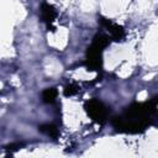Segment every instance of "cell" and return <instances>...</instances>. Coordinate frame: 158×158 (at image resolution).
Instances as JSON below:
<instances>
[{
	"label": "cell",
	"instance_id": "1",
	"mask_svg": "<svg viewBox=\"0 0 158 158\" xmlns=\"http://www.w3.org/2000/svg\"><path fill=\"white\" fill-rule=\"evenodd\" d=\"M157 109V98L148 102H135L126 109L122 116L114 117L112 125L120 132L137 133L144 131L151 123L152 115Z\"/></svg>",
	"mask_w": 158,
	"mask_h": 158
},
{
	"label": "cell",
	"instance_id": "2",
	"mask_svg": "<svg viewBox=\"0 0 158 158\" xmlns=\"http://www.w3.org/2000/svg\"><path fill=\"white\" fill-rule=\"evenodd\" d=\"M109 44V38L101 33L96 35L91 46L86 51V65L89 70H98L101 67V54L104 48Z\"/></svg>",
	"mask_w": 158,
	"mask_h": 158
},
{
	"label": "cell",
	"instance_id": "3",
	"mask_svg": "<svg viewBox=\"0 0 158 158\" xmlns=\"http://www.w3.org/2000/svg\"><path fill=\"white\" fill-rule=\"evenodd\" d=\"M85 111L91 117L93 121L98 123H104L107 118V107L98 99H91L85 102Z\"/></svg>",
	"mask_w": 158,
	"mask_h": 158
},
{
	"label": "cell",
	"instance_id": "4",
	"mask_svg": "<svg viewBox=\"0 0 158 158\" xmlns=\"http://www.w3.org/2000/svg\"><path fill=\"white\" fill-rule=\"evenodd\" d=\"M99 22H100L101 26H104L110 32V35H111L114 41H121L122 40L125 32H123V28L121 26H118L117 23H114L112 21H110V20H107L105 17H100Z\"/></svg>",
	"mask_w": 158,
	"mask_h": 158
},
{
	"label": "cell",
	"instance_id": "5",
	"mask_svg": "<svg viewBox=\"0 0 158 158\" xmlns=\"http://www.w3.org/2000/svg\"><path fill=\"white\" fill-rule=\"evenodd\" d=\"M56 15H57V12H56V10L52 5H49L47 2L42 4V6H41V17H42V21L46 22V25L48 27L52 26L54 19H56Z\"/></svg>",
	"mask_w": 158,
	"mask_h": 158
},
{
	"label": "cell",
	"instance_id": "6",
	"mask_svg": "<svg viewBox=\"0 0 158 158\" xmlns=\"http://www.w3.org/2000/svg\"><path fill=\"white\" fill-rule=\"evenodd\" d=\"M38 128H40V131H41L42 133H44V135H47V136H49V137H53V138H57L58 135H59L58 128H57L54 125H52V123L41 125Z\"/></svg>",
	"mask_w": 158,
	"mask_h": 158
},
{
	"label": "cell",
	"instance_id": "7",
	"mask_svg": "<svg viewBox=\"0 0 158 158\" xmlns=\"http://www.w3.org/2000/svg\"><path fill=\"white\" fill-rule=\"evenodd\" d=\"M57 94H58V91L54 88H48V89L43 90V93H42V100H43V102H46V104L54 102V100L57 98Z\"/></svg>",
	"mask_w": 158,
	"mask_h": 158
},
{
	"label": "cell",
	"instance_id": "8",
	"mask_svg": "<svg viewBox=\"0 0 158 158\" xmlns=\"http://www.w3.org/2000/svg\"><path fill=\"white\" fill-rule=\"evenodd\" d=\"M77 93H78V86L75 84H69L64 88V95L65 96H72Z\"/></svg>",
	"mask_w": 158,
	"mask_h": 158
}]
</instances>
